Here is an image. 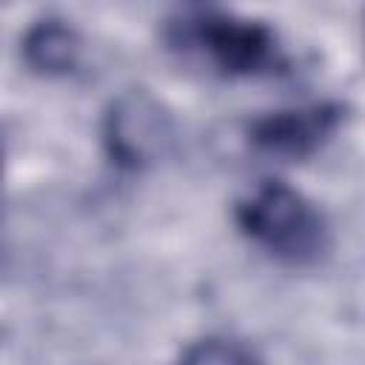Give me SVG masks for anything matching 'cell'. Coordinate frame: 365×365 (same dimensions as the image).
Returning <instances> with one entry per match:
<instances>
[{
    "label": "cell",
    "mask_w": 365,
    "mask_h": 365,
    "mask_svg": "<svg viewBox=\"0 0 365 365\" xmlns=\"http://www.w3.org/2000/svg\"><path fill=\"white\" fill-rule=\"evenodd\" d=\"M174 48L197 54L228 77H251L279 63V46L271 26L222 9H185L168 23Z\"/></svg>",
    "instance_id": "1"
},
{
    "label": "cell",
    "mask_w": 365,
    "mask_h": 365,
    "mask_svg": "<svg viewBox=\"0 0 365 365\" xmlns=\"http://www.w3.org/2000/svg\"><path fill=\"white\" fill-rule=\"evenodd\" d=\"M237 222L259 248L294 265L314 262L328 248V225L319 208L279 180H268L245 197L237 205Z\"/></svg>",
    "instance_id": "2"
},
{
    "label": "cell",
    "mask_w": 365,
    "mask_h": 365,
    "mask_svg": "<svg viewBox=\"0 0 365 365\" xmlns=\"http://www.w3.org/2000/svg\"><path fill=\"white\" fill-rule=\"evenodd\" d=\"M174 140V120L165 106L143 91L131 88L111 100L103 117V143L120 168L137 171L157 163Z\"/></svg>",
    "instance_id": "3"
},
{
    "label": "cell",
    "mask_w": 365,
    "mask_h": 365,
    "mask_svg": "<svg viewBox=\"0 0 365 365\" xmlns=\"http://www.w3.org/2000/svg\"><path fill=\"white\" fill-rule=\"evenodd\" d=\"M342 120H345V108L336 103L271 111L248 125V143L265 157L305 160L336 134Z\"/></svg>",
    "instance_id": "4"
},
{
    "label": "cell",
    "mask_w": 365,
    "mask_h": 365,
    "mask_svg": "<svg viewBox=\"0 0 365 365\" xmlns=\"http://www.w3.org/2000/svg\"><path fill=\"white\" fill-rule=\"evenodd\" d=\"M20 51L31 71L46 77H60L74 71L83 51V40L77 29L68 26L63 17H43L26 29Z\"/></svg>",
    "instance_id": "5"
},
{
    "label": "cell",
    "mask_w": 365,
    "mask_h": 365,
    "mask_svg": "<svg viewBox=\"0 0 365 365\" xmlns=\"http://www.w3.org/2000/svg\"><path fill=\"white\" fill-rule=\"evenodd\" d=\"M180 365H262L257 354L234 339H202L191 345Z\"/></svg>",
    "instance_id": "6"
}]
</instances>
